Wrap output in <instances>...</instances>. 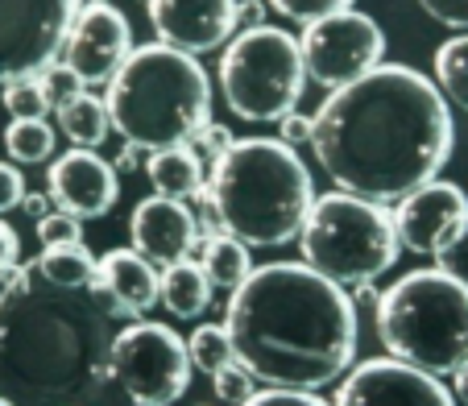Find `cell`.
<instances>
[{
  "label": "cell",
  "mask_w": 468,
  "mask_h": 406,
  "mask_svg": "<svg viewBox=\"0 0 468 406\" xmlns=\"http://www.w3.org/2000/svg\"><path fill=\"white\" fill-rule=\"evenodd\" d=\"M456 145L448 96L431 75L381 62L378 71L332 91L315 112L311 150L327 178L369 203H402L435 183Z\"/></svg>",
  "instance_id": "6da1fadb"
},
{
  "label": "cell",
  "mask_w": 468,
  "mask_h": 406,
  "mask_svg": "<svg viewBox=\"0 0 468 406\" xmlns=\"http://www.w3.org/2000/svg\"><path fill=\"white\" fill-rule=\"evenodd\" d=\"M224 327L265 386L324 390L356 365V299L307 262L257 265L224 307Z\"/></svg>",
  "instance_id": "7a4b0ae2"
},
{
  "label": "cell",
  "mask_w": 468,
  "mask_h": 406,
  "mask_svg": "<svg viewBox=\"0 0 468 406\" xmlns=\"http://www.w3.org/2000/svg\"><path fill=\"white\" fill-rule=\"evenodd\" d=\"M116 315L96 291L54 286L34 262L0 291V394L17 406H62L108 381Z\"/></svg>",
  "instance_id": "3957f363"
},
{
  "label": "cell",
  "mask_w": 468,
  "mask_h": 406,
  "mask_svg": "<svg viewBox=\"0 0 468 406\" xmlns=\"http://www.w3.org/2000/svg\"><path fill=\"white\" fill-rule=\"evenodd\" d=\"M207 195L220 229L249 249H278L299 240L319 199L311 170L282 137L232 142V150L207 175Z\"/></svg>",
  "instance_id": "277c9868"
},
{
  "label": "cell",
  "mask_w": 468,
  "mask_h": 406,
  "mask_svg": "<svg viewBox=\"0 0 468 406\" xmlns=\"http://www.w3.org/2000/svg\"><path fill=\"white\" fill-rule=\"evenodd\" d=\"M112 129L145 154L191 145V137L212 121V80L195 54L175 46H137L129 62L108 83Z\"/></svg>",
  "instance_id": "5b68a950"
},
{
  "label": "cell",
  "mask_w": 468,
  "mask_h": 406,
  "mask_svg": "<svg viewBox=\"0 0 468 406\" xmlns=\"http://www.w3.org/2000/svg\"><path fill=\"white\" fill-rule=\"evenodd\" d=\"M378 336L389 357L435 378L468 361V286L431 270H410L378 303Z\"/></svg>",
  "instance_id": "8992f818"
},
{
  "label": "cell",
  "mask_w": 468,
  "mask_h": 406,
  "mask_svg": "<svg viewBox=\"0 0 468 406\" xmlns=\"http://www.w3.org/2000/svg\"><path fill=\"white\" fill-rule=\"evenodd\" d=\"M398 229L394 216L348 191H327L315 199L307 224L299 232V253L311 270L340 286L378 283L398 262Z\"/></svg>",
  "instance_id": "52a82bcc"
},
{
  "label": "cell",
  "mask_w": 468,
  "mask_h": 406,
  "mask_svg": "<svg viewBox=\"0 0 468 406\" xmlns=\"http://www.w3.org/2000/svg\"><path fill=\"white\" fill-rule=\"evenodd\" d=\"M220 91L245 124H278L307 91V62L294 34L278 26H249L220 54Z\"/></svg>",
  "instance_id": "ba28073f"
},
{
  "label": "cell",
  "mask_w": 468,
  "mask_h": 406,
  "mask_svg": "<svg viewBox=\"0 0 468 406\" xmlns=\"http://www.w3.org/2000/svg\"><path fill=\"white\" fill-rule=\"evenodd\" d=\"M186 340L166 324L129 319L112 340L108 378L133 398V406H175L191 386Z\"/></svg>",
  "instance_id": "9c48e42d"
},
{
  "label": "cell",
  "mask_w": 468,
  "mask_h": 406,
  "mask_svg": "<svg viewBox=\"0 0 468 406\" xmlns=\"http://www.w3.org/2000/svg\"><path fill=\"white\" fill-rule=\"evenodd\" d=\"M83 0H0V88L62 59Z\"/></svg>",
  "instance_id": "30bf717a"
},
{
  "label": "cell",
  "mask_w": 468,
  "mask_h": 406,
  "mask_svg": "<svg viewBox=\"0 0 468 406\" xmlns=\"http://www.w3.org/2000/svg\"><path fill=\"white\" fill-rule=\"evenodd\" d=\"M307 80L327 91H340L348 83L378 71L386 59V34L361 9H345L336 17H324L299 34Z\"/></svg>",
  "instance_id": "8fae6325"
},
{
  "label": "cell",
  "mask_w": 468,
  "mask_h": 406,
  "mask_svg": "<svg viewBox=\"0 0 468 406\" xmlns=\"http://www.w3.org/2000/svg\"><path fill=\"white\" fill-rule=\"evenodd\" d=\"M332 406H460L435 373H423L398 357L353 365Z\"/></svg>",
  "instance_id": "7c38bea8"
},
{
  "label": "cell",
  "mask_w": 468,
  "mask_h": 406,
  "mask_svg": "<svg viewBox=\"0 0 468 406\" xmlns=\"http://www.w3.org/2000/svg\"><path fill=\"white\" fill-rule=\"evenodd\" d=\"M133 50H137V46H133L129 17H124L116 5H96V0H88L71 26L62 62L75 67L88 88H108V83L121 75V67L129 62Z\"/></svg>",
  "instance_id": "4fadbf2b"
},
{
  "label": "cell",
  "mask_w": 468,
  "mask_h": 406,
  "mask_svg": "<svg viewBox=\"0 0 468 406\" xmlns=\"http://www.w3.org/2000/svg\"><path fill=\"white\" fill-rule=\"evenodd\" d=\"M145 13L162 46H175L195 59L224 50L240 26L237 0H145Z\"/></svg>",
  "instance_id": "5bb4252c"
},
{
  "label": "cell",
  "mask_w": 468,
  "mask_h": 406,
  "mask_svg": "<svg viewBox=\"0 0 468 406\" xmlns=\"http://www.w3.org/2000/svg\"><path fill=\"white\" fill-rule=\"evenodd\" d=\"M46 191H50L58 212H71L80 220H100L121 199V178H116L112 162H104L96 150H80L75 145V150L58 154L50 162Z\"/></svg>",
  "instance_id": "9a60e30c"
},
{
  "label": "cell",
  "mask_w": 468,
  "mask_h": 406,
  "mask_svg": "<svg viewBox=\"0 0 468 406\" xmlns=\"http://www.w3.org/2000/svg\"><path fill=\"white\" fill-rule=\"evenodd\" d=\"M129 237L133 249L142 257H150L158 270L178 265L195 253L204 229H199V216L191 212L186 199H166V195H154L142 199L129 216Z\"/></svg>",
  "instance_id": "2e32d148"
},
{
  "label": "cell",
  "mask_w": 468,
  "mask_h": 406,
  "mask_svg": "<svg viewBox=\"0 0 468 406\" xmlns=\"http://www.w3.org/2000/svg\"><path fill=\"white\" fill-rule=\"evenodd\" d=\"M464 216H468L464 187L435 178V183L419 187L415 195H407V199L398 203L394 229H398L402 249H410V253H435Z\"/></svg>",
  "instance_id": "e0dca14e"
},
{
  "label": "cell",
  "mask_w": 468,
  "mask_h": 406,
  "mask_svg": "<svg viewBox=\"0 0 468 406\" xmlns=\"http://www.w3.org/2000/svg\"><path fill=\"white\" fill-rule=\"evenodd\" d=\"M91 291L116 319H142L162 303V270L133 245L108 249L100 257V274Z\"/></svg>",
  "instance_id": "ac0fdd59"
},
{
  "label": "cell",
  "mask_w": 468,
  "mask_h": 406,
  "mask_svg": "<svg viewBox=\"0 0 468 406\" xmlns=\"http://www.w3.org/2000/svg\"><path fill=\"white\" fill-rule=\"evenodd\" d=\"M191 257L204 265L207 283L224 294H237L257 270L253 257H249V245L237 240L232 232H207V237H199V245H195Z\"/></svg>",
  "instance_id": "d6986e66"
},
{
  "label": "cell",
  "mask_w": 468,
  "mask_h": 406,
  "mask_svg": "<svg viewBox=\"0 0 468 406\" xmlns=\"http://www.w3.org/2000/svg\"><path fill=\"white\" fill-rule=\"evenodd\" d=\"M204 162L195 158L191 145H175V150H158L145 158V175L154 183V195H166V199H195V195L207 187Z\"/></svg>",
  "instance_id": "ffe728a7"
},
{
  "label": "cell",
  "mask_w": 468,
  "mask_h": 406,
  "mask_svg": "<svg viewBox=\"0 0 468 406\" xmlns=\"http://www.w3.org/2000/svg\"><path fill=\"white\" fill-rule=\"evenodd\" d=\"M212 291L216 286L207 283L204 265L195 262V257L162 270V307L175 319H199L207 311V303H212Z\"/></svg>",
  "instance_id": "44dd1931"
},
{
  "label": "cell",
  "mask_w": 468,
  "mask_h": 406,
  "mask_svg": "<svg viewBox=\"0 0 468 406\" xmlns=\"http://www.w3.org/2000/svg\"><path fill=\"white\" fill-rule=\"evenodd\" d=\"M58 133H67V142L80 145V150H96V145L108 142V133L112 129V112H108V100L91 96H75L67 108H58Z\"/></svg>",
  "instance_id": "7402d4cb"
},
{
  "label": "cell",
  "mask_w": 468,
  "mask_h": 406,
  "mask_svg": "<svg viewBox=\"0 0 468 406\" xmlns=\"http://www.w3.org/2000/svg\"><path fill=\"white\" fill-rule=\"evenodd\" d=\"M34 265L54 286H71V291H91V286H96V274H100V257H91L88 245L42 249V257H37Z\"/></svg>",
  "instance_id": "603a6c76"
},
{
  "label": "cell",
  "mask_w": 468,
  "mask_h": 406,
  "mask_svg": "<svg viewBox=\"0 0 468 406\" xmlns=\"http://www.w3.org/2000/svg\"><path fill=\"white\" fill-rule=\"evenodd\" d=\"M431 75L440 83V91L448 96V104L468 112V34H456L435 50Z\"/></svg>",
  "instance_id": "cb8c5ba5"
},
{
  "label": "cell",
  "mask_w": 468,
  "mask_h": 406,
  "mask_svg": "<svg viewBox=\"0 0 468 406\" xmlns=\"http://www.w3.org/2000/svg\"><path fill=\"white\" fill-rule=\"evenodd\" d=\"M54 145H58V133L46 121H13L9 129H5V150H9V158L21 162V166L50 162Z\"/></svg>",
  "instance_id": "d4e9b609"
},
{
  "label": "cell",
  "mask_w": 468,
  "mask_h": 406,
  "mask_svg": "<svg viewBox=\"0 0 468 406\" xmlns=\"http://www.w3.org/2000/svg\"><path fill=\"white\" fill-rule=\"evenodd\" d=\"M186 353H191V365L199 373H220L224 365L237 361V348H232V336L224 324H199L191 336H186Z\"/></svg>",
  "instance_id": "484cf974"
},
{
  "label": "cell",
  "mask_w": 468,
  "mask_h": 406,
  "mask_svg": "<svg viewBox=\"0 0 468 406\" xmlns=\"http://www.w3.org/2000/svg\"><path fill=\"white\" fill-rule=\"evenodd\" d=\"M5 108H9L13 121H46L54 112L50 100L42 91V80H17V83H5Z\"/></svg>",
  "instance_id": "4316f807"
},
{
  "label": "cell",
  "mask_w": 468,
  "mask_h": 406,
  "mask_svg": "<svg viewBox=\"0 0 468 406\" xmlns=\"http://www.w3.org/2000/svg\"><path fill=\"white\" fill-rule=\"evenodd\" d=\"M37 80H42V91H46V100H50L54 112H58V108H67L75 96H83V91H88V83L80 80V71H75V67H67L62 59L54 62V67H46Z\"/></svg>",
  "instance_id": "83f0119b"
},
{
  "label": "cell",
  "mask_w": 468,
  "mask_h": 406,
  "mask_svg": "<svg viewBox=\"0 0 468 406\" xmlns=\"http://www.w3.org/2000/svg\"><path fill=\"white\" fill-rule=\"evenodd\" d=\"M212 390H216V402L220 406H245L249 398L257 394V378L240 361H232V365H224L220 373H212Z\"/></svg>",
  "instance_id": "f1b7e54d"
},
{
  "label": "cell",
  "mask_w": 468,
  "mask_h": 406,
  "mask_svg": "<svg viewBox=\"0 0 468 406\" xmlns=\"http://www.w3.org/2000/svg\"><path fill=\"white\" fill-rule=\"evenodd\" d=\"M270 5H274L286 21H294V26H303V29L324 17H336V13L353 9V0H270Z\"/></svg>",
  "instance_id": "f546056e"
},
{
  "label": "cell",
  "mask_w": 468,
  "mask_h": 406,
  "mask_svg": "<svg viewBox=\"0 0 468 406\" xmlns=\"http://www.w3.org/2000/svg\"><path fill=\"white\" fill-rule=\"evenodd\" d=\"M431 257H435V265H440L443 274H452L456 283L468 286V216L448 232V240H443Z\"/></svg>",
  "instance_id": "4dcf8cb0"
},
{
  "label": "cell",
  "mask_w": 468,
  "mask_h": 406,
  "mask_svg": "<svg viewBox=\"0 0 468 406\" xmlns=\"http://www.w3.org/2000/svg\"><path fill=\"white\" fill-rule=\"evenodd\" d=\"M37 240H42V249H54V245H83V220L71 212H58L54 208L50 216H42L37 220Z\"/></svg>",
  "instance_id": "1f68e13d"
},
{
  "label": "cell",
  "mask_w": 468,
  "mask_h": 406,
  "mask_svg": "<svg viewBox=\"0 0 468 406\" xmlns=\"http://www.w3.org/2000/svg\"><path fill=\"white\" fill-rule=\"evenodd\" d=\"M191 150H195V158H199V162H204L207 170H212L216 162H220L224 154L232 150V133L224 129V124L207 121L204 129H199V133H195V137H191Z\"/></svg>",
  "instance_id": "d6a6232c"
},
{
  "label": "cell",
  "mask_w": 468,
  "mask_h": 406,
  "mask_svg": "<svg viewBox=\"0 0 468 406\" xmlns=\"http://www.w3.org/2000/svg\"><path fill=\"white\" fill-rule=\"evenodd\" d=\"M245 406H332L324 398H315V390H282V386H265L249 398Z\"/></svg>",
  "instance_id": "836d02e7"
},
{
  "label": "cell",
  "mask_w": 468,
  "mask_h": 406,
  "mask_svg": "<svg viewBox=\"0 0 468 406\" xmlns=\"http://www.w3.org/2000/svg\"><path fill=\"white\" fill-rule=\"evenodd\" d=\"M419 9L448 29L468 34V0H419Z\"/></svg>",
  "instance_id": "e575fe53"
},
{
  "label": "cell",
  "mask_w": 468,
  "mask_h": 406,
  "mask_svg": "<svg viewBox=\"0 0 468 406\" xmlns=\"http://www.w3.org/2000/svg\"><path fill=\"white\" fill-rule=\"evenodd\" d=\"M26 178H21L17 166H9V162H0V216L13 212V208H21L26 203Z\"/></svg>",
  "instance_id": "d590c367"
},
{
  "label": "cell",
  "mask_w": 468,
  "mask_h": 406,
  "mask_svg": "<svg viewBox=\"0 0 468 406\" xmlns=\"http://www.w3.org/2000/svg\"><path fill=\"white\" fill-rule=\"evenodd\" d=\"M311 133H315V116H303L299 108L278 121V137H282L286 145H294V150H299V145H311Z\"/></svg>",
  "instance_id": "8d00e7d4"
},
{
  "label": "cell",
  "mask_w": 468,
  "mask_h": 406,
  "mask_svg": "<svg viewBox=\"0 0 468 406\" xmlns=\"http://www.w3.org/2000/svg\"><path fill=\"white\" fill-rule=\"evenodd\" d=\"M17 265H21V240L9 224L0 220V278H9Z\"/></svg>",
  "instance_id": "74e56055"
},
{
  "label": "cell",
  "mask_w": 468,
  "mask_h": 406,
  "mask_svg": "<svg viewBox=\"0 0 468 406\" xmlns=\"http://www.w3.org/2000/svg\"><path fill=\"white\" fill-rule=\"evenodd\" d=\"M142 154H145V150H137V145L124 142V150L116 154V162H112L116 175H133V170H142Z\"/></svg>",
  "instance_id": "f35d334b"
},
{
  "label": "cell",
  "mask_w": 468,
  "mask_h": 406,
  "mask_svg": "<svg viewBox=\"0 0 468 406\" xmlns=\"http://www.w3.org/2000/svg\"><path fill=\"white\" fill-rule=\"evenodd\" d=\"M21 208H26V216L29 220H42V216H50V208H54V199H50V191L46 195H26V203H21Z\"/></svg>",
  "instance_id": "ab89813d"
},
{
  "label": "cell",
  "mask_w": 468,
  "mask_h": 406,
  "mask_svg": "<svg viewBox=\"0 0 468 406\" xmlns=\"http://www.w3.org/2000/svg\"><path fill=\"white\" fill-rule=\"evenodd\" d=\"M452 394H456V402L468 406V361L460 365L456 373H452Z\"/></svg>",
  "instance_id": "60d3db41"
},
{
  "label": "cell",
  "mask_w": 468,
  "mask_h": 406,
  "mask_svg": "<svg viewBox=\"0 0 468 406\" xmlns=\"http://www.w3.org/2000/svg\"><path fill=\"white\" fill-rule=\"evenodd\" d=\"M0 406H17V402H13V398H5V394H0Z\"/></svg>",
  "instance_id": "b9f144b4"
},
{
  "label": "cell",
  "mask_w": 468,
  "mask_h": 406,
  "mask_svg": "<svg viewBox=\"0 0 468 406\" xmlns=\"http://www.w3.org/2000/svg\"><path fill=\"white\" fill-rule=\"evenodd\" d=\"M96 5H112V0H96Z\"/></svg>",
  "instance_id": "7bdbcfd3"
},
{
  "label": "cell",
  "mask_w": 468,
  "mask_h": 406,
  "mask_svg": "<svg viewBox=\"0 0 468 406\" xmlns=\"http://www.w3.org/2000/svg\"><path fill=\"white\" fill-rule=\"evenodd\" d=\"M62 406H75V402H62Z\"/></svg>",
  "instance_id": "ee69618b"
}]
</instances>
